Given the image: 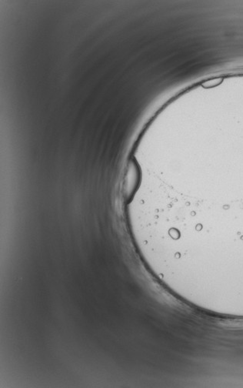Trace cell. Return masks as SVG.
Here are the masks:
<instances>
[{
	"instance_id": "1",
	"label": "cell",
	"mask_w": 243,
	"mask_h": 388,
	"mask_svg": "<svg viewBox=\"0 0 243 388\" xmlns=\"http://www.w3.org/2000/svg\"><path fill=\"white\" fill-rule=\"evenodd\" d=\"M222 81V79H221V78L213 79L206 81V83H203L202 86H204L205 88L213 87V86H217V85H219V83H221Z\"/></svg>"
}]
</instances>
